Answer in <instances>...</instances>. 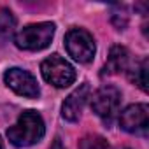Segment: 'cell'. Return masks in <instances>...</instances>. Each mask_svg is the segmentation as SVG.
<instances>
[{
	"label": "cell",
	"mask_w": 149,
	"mask_h": 149,
	"mask_svg": "<svg viewBox=\"0 0 149 149\" xmlns=\"http://www.w3.org/2000/svg\"><path fill=\"white\" fill-rule=\"evenodd\" d=\"M0 149H4V147H2V140H0Z\"/></svg>",
	"instance_id": "obj_14"
},
{
	"label": "cell",
	"mask_w": 149,
	"mask_h": 149,
	"mask_svg": "<svg viewBox=\"0 0 149 149\" xmlns=\"http://www.w3.org/2000/svg\"><path fill=\"white\" fill-rule=\"evenodd\" d=\"M16 28V18L9 9H0V33L2 35H9L13 33Z\"/></svg>",
	"instance_id": "obj_11"
},
{
	"label": "cell",
	"mask_w": 149,
	"mask_h": 149,
	"mask_svg": "<svg viewBox=\"0 0 149 149\" xmlns=\"http://www.w3.org/2000/svg\"><path fill=\"white\" fill-rule=\"evenodd\" d=\"M46 126L42 116L35 111H25L16 121V125L7 130V139L16 147H28L42 140Z\"/></svg>",
	"instance_id": "obj_1"
},
{
	"label": "cell",
	"mask_w": 149,
	"mask_h": 149,
	"mask_svg": "<svg viewBox=\"0 0 149 149\" xmlns=\"http://www.w3.org/2000/svg\"><path fill=\"white\" fill-rule=\"evenodd\" d=\"M90 93H91V90H90L88 83H84L79 88H76L65 98V102L61 105V116L67 121H70V123L77 121L81 118V114H83V109H84L88 98H90Z\"/></svg>",
	"instance_id": "obj_8"
},
{
	"label": "cell",
	"mask_w": 149,
	"mask_h": 149,
	"mask_svg": "<svg viewBox=\"0 0 149 149\" xmlns=\"http://www.w3.org/2000/svg\"><path fill=\"white\" fill-rule=\"evenodd\" d=\"M4 81H6V84H7L14 93L21 95V97L37 98V97L40 95L37 79L32 76L30 72H26V70H23V68H18V67L9 68V70L4 74Z\"/></svg>",
	"instance_id": "obj_6"
},
{
	"label": "cell",
	"mask_w": 149,
	"mask_h": 149,
	"mask_svg": "<svg viewBox=\"0 0 149 149\" xmlns=\"http://www.w3.org/2000/svg\"><path fill=\"white\" fill-rule=\"evenodd\" d=\"M128 60H130V54H128V49L123 47V46H114L107 56V61L104 65V76L105 74H118L121 70H125L128 67Z\"/></svg>",
	"instance_id": "obj_9"
},
{
	"label": "cell",
	"mask_w": 149,
	"mask_h": 149,
	"mask_svg": "<svg viewBox=\"0 0 149 149\" xmlns=\"http://www.w3.org/2000/svg\"><path fill=\"white\" fill-rule=\"evenodd\" d=\"M40 72L46 83L56 88H67L76 81V70L74 67L63 60L60 54H53L40 63Z\"/></svg>",
	"instance_id": "obj_3"
},
{
	"label": "cell",
	"mask_w": 149,
	"mask_h": 149,
	"mask_svg": "<svg viewBox=\"0 0 149 149\" xmlns=\"http://www.w3.org/2000/svg\"><path fill=\"white\" fill-rule=\"evenodd\" d=\"M67 53L79 63H90L95 56V40L93 35L84 28H72L65 35Z\"/></svg>",
	"instance_id": "obj_4"
},
{
	"label": "cell",
	"mask_w": 149,
	"mask_h": 149,
	"mask_svg": "<svg viewBox=\"0 0 149 149\" xmlns=\"http://www.w3.org/2000/svg\"><path fill=\"white\" fill-rule=\"evenodd\" d=\"M130 79L142 90L147 91V58L140 60L130 72Z\"/></svg>",
	"instance_id": "obj_10"
},
{
	"label": "cell",
	"mask_w": 149,
	"mask_h": 149,
	"mask_svg": "<svg viewBox=\"0 0 149 149\" xmlns=\"http://www.w3.org/2000/svg\"><path fill=\"white\" fill-rule=\"evenodd\" d=\"M49 149H65V147H63V144H61V140H60V139H54Z\"/></svg>",
	"instance_id": "obj_13"
},
{
	"label": "cell",
	"mask_w": 149,
	"mask_h": 149,
	"mask_svg": "<svg viewBox=\"0 0 149 149\" xmlns=\"http://www.w3.org/2000/svg\"><path fill=\"white\" fill-rule=\"evenodd\" d=\"M54 30H56L54 23L47 21L28 25L14 35V44L23 51H40L51 44Z\"/></svg>",
	"instance_id": "obj_2"
},
{
	"label": "cell",
	"mask_w": 149,
	"mask_h": 149,
	"mask_svg": "<svg viewBox=\"0 0 149 149\" xmlns=\"http://www.w3.org/2000/svg\"><path fill=\"white\" fill-rule=\"evenodd\" d=\"M81 149H109V146L102 137L93 135V137H86L81 140Z\"/></svg>",
	"instance_id": "obj_12"
},
{
	"label": "cell",
	"mask_w": 149,
	"mask_h": 149,
	"mask_svg": "<svg viewBox=\"0 0 149 149\" xmlns=\"http://www.w3.org/2000/svg\"><path fill=\"white\" fill-rule=\"evenodd\" d=\"M118 149H128V147H118Z\"/></svg>",
	"instance_id": "obj_15"
},
{
	"label": "cell",
	"mask_w": 149,
	"mask_h": 149,
	"mask_svg": "<svg viewBox=\"0 0 149 149\" xmlns=\"http://www.w3.org/2000/svg\"><path fill=\"white\" fill-rule=\"evenodd\" d=\"M119 104H121V91L116 86H111V84L102 86L91 97L93 112L100 119H104L105 123H111L114 119V116L119 111Z\"/></svg>",
	"instance_id": "obj_5"
},
{
	"label": "cell",
	"mask_w": 149,
	"mask_h": 149,
	"mask_svg": "<svg viewBox=\"0 0 149 149\" xmlns=\"http://www.w3.org/2000/svg\"><path fill=\"white\" fill-rule=\"evenodd\" d=\"M119 126L135 135H146L149 128V107L146 104H132L119 116Z\"/></svg>",
	"instance_id": "obj_7"
}]
</instances>
